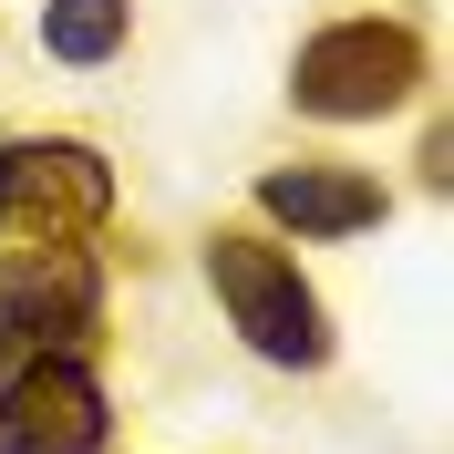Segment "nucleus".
Instances as JSON below:
<instances>
[{
	"label": "nucleus",
	"mask_w": 454,
	"mask_h": 454,
	"mask_svg": "<svg viewBox=\"0 0 454 454\" xmlns=\"http://www.w3.org/2000/svg\"><path fill=\"white\" fill-rule=\"evenodd\" d=\"M0 320L21 351H83L104 331V269L73 238H31V248H0Z\"/></svg>",
	"instance_id": "3"
},
{
	"label": "nucleus",
	"mask_w": 454,
	"mask_h": 454,
	"mask_svg": "<svg viewBox=\"0 0 454 454\" xmlns=\"http://www.w3.org/2000/svg\"><path fill=\"white\" fill-rule=\"evenodd\" d=\"M135 42V0H42V52L52 62H114Z\"/></svg>",
	"instance_id": "7"
},
{
	"label": "nucleus",
	"mask_w": 454,
	"mask_h": 454,
	"mask_svg": "<svg viewBox=\"0 0 454 454\" xmlns=\"http://www.w3.org/2000/svg\"><path fill=\"white\" fill-rule=\"evenodd\" d=\"M114 413L83 351H21V372L0 382V454H104Z\"/></svg>",
	"instance_id": "5"
},
{
	"label": "nucleus",
	"mask_w": 454,
	"mask_h": 454,
	"mask_svg": "<svg viewBox=\"0 0 454 454\" xmlns=\"http://www.w3.org/2000/svg\"><path fill=\"white\" fill-rule=\"evenodd\" d=\"M104 217H114V166L83 135L0 145V227H21V238H83Z\"/></svg>",
	"instance_id": "4"
},
{
	"label": "nucleus",
	"mask_w": 454,
	"mask_h": 454,
	"mask_svg": "<svg viewBox=\"0 0 454 454\" xmlns=\"http://www.w3.org/2000/svg\"><path fill=\"white\" fill-rule=\"evenodd\" d=\"M207 289H217L227 331L248 340L258 362H279V372H320L331 362V310H320V289L300 279L289 248H269L248 227H217L207 238Z\"/></svg>",
	"instance_id": "1"
},
{
	"label": "nucleus",
	"mask_w": 454,
	"mask_h": 454,
	"mask_svg": "<svg viewBox=\"0 0 454 454\" xmlns=\"http://www.w3.org/2000/svg\"><path fill=\"white\" fill-rule=\"evenodd\" d=\"M413 83H424V31L382 21V11L310 31L300 62H289V104L320 114V124H382V114L413 104Z\"/></svg>",
	"instance_id": "2"
},
{
	"label": "nucleus",
	"mask_w": 454,
	"mask_h": 454,
	"mask_svg": "<svg viewBox=\"0 0 454 454\" xmlns=\"http://www.w3.org/2000/svg\"><path fill=\"white\" fill-rule=\"evenodd\" d=\"M248 197H258V217L289 227V238H362V227L393 217V197H382L362 166H269Z\"/></svg>",
	"instance_id": "6"
},
{
	"label": "nucleus",
	"mask_w": 454,
	"mask_h": 454,
	"mask_svg": "<svg viewBox=\"0 0 454 454\" xmlns=\"http://www.w3.org/2000/svg\"><path fill=\"white\" fill-rule=\"evenodd\" d=\"M11 372H21V340H11V320H0V382H11Z\"/></svg>",
	"instance_id": "8"
}]
</instances>
